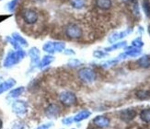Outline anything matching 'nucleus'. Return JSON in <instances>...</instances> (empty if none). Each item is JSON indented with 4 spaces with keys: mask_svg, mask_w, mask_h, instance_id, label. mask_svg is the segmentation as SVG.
<instances>
[{
    "mask_svg": "<svg viewBox=\"0 0 150 129\" xmlns=\"http://www.w3.org/2000/svg\"><path fill=\"white\" fill-rule=\"evenodd\" d=\"M21 17H22V19L25 21V23H27L29 25L35 24L39 19V14L37 13V11L31 9H25L21 13Z\"/></svg>",
    "mask_w": 150,
    "mask_h": 129,
    "instance_id": "f257e3e1",
    "label": "nucleus"
},
{
    "mask_svg": "<svg viewBox=\"0 0 150 129\" xmlns=\"http://www.w3.org/2000/svg\"><path fill=\"white\" fill-rule=\"evenodd\" d=\"M59 100L63 103L64 106L69 107V106H73L76 104L77 99L76 96L71 91H64L60 94L59 96Z\"/></svg>",
    "mask_w": 150,
    "mask_h": 129,
    "instance_id": "f03ea898",
    "label": "nucleus"
},
{
    "mask_svg": "<svg viewBox=\"0 0 150 129\" xmlns=\"http://www.w3.org/2000/svg\"><path fill=\"white\" fill-rule=\"evenodd\" d=\"M66 34L70 39H78L82 36V29L77 24L71 23L67 26Z\"/></svg>",
    "mask_w": 150,
    "mask_h": 129,
    "instance_id": "7ed1b4c3",
    "label": "nucleus"
},
{
    "mask_svg": "<svg viewBox=\"0 0 150 129\" xmlns=\"http://www.w3.org/2000/svg\"><path fill=\"white\" fill-rule=\"evenodd\" d=\"M12 110L18 115H23L27 113L28 106L24 101H16L12 104Z\"/></svg>",
    "mask_w": 150,
    "mask_h": 129,
    "instance_id": "20e7f679",
    "label": "nucleus"
},
{
    "mask_svg": "<svg viewBox=\"0 0 150 129\" xmlns=\"http://www.w3.org/2000/svg\"><path fill=\"white\" fill-rule=\"evenodd\" d=\"M78 76H79L80 79L85 82H92L96 77V75L93 71L88 68L81 69L78 73Z\"/></svg>",
    "mask_w": 150,
    "mask_h": 129,
    "instance_id": "39448f33",
    "label": "nucleus"
},
{
    "mask_svg": "<svg viewBox=\"0 0 150 129\" xmlns=\"http://www.w3.org/2000/svg\"><path fill=\"white\" fill-rule=\"evenodd\" d=\"M61 113V109L57 104H50L46 109H45V114L47 115V117L50 118H55Z\"/></svg>",
    "mask_w": 150,
    "mask_h": 129,
    "instance_id": "423d86ee",
    "label": "nucleus"
},
{
    "mask_svg": "<svg viewBox=\"0 0 150 129\" xmlns=\"http://www.w3.org/2000/svg\"><path fill=\"white\" fill-rule=\"evenodd\" d=\"M136 115V112L134 110H132V109H127V110H125V111H122L121 113V118L125 121V122H129L133 120Z\"/></svg>",
    "mask_w": 150,
    "mask_h": 129,
    "instance_id": "0eeeda50",
    "label": "nucleus"
},
{
    "mask_svg": "<svg viewBox=\"0 0 150 129\" xmlns=\"http://www.w3.org/2000/svg\"><path fill=\"white\" fill-rule=\"evenodd\" d=\"M94 125L99 127H106L110 124V120L105 116H97L93 120Z\"/></svg>",
    "mask_w": 150,
    "mask_h": 129,
    "instance_id": "6e6552de",
    "label": "nucleus"
},
{
    "mask_svg": "<svg viewBox=\"0 0 150 129\" xmlns=\"http://www.w3.org/2000/svg\"><path fill=\"white\" fill-rule=\"evenodd\" d=\"M19 55H18L17 54H10L8 58L6 59V62H5V66L6 67H9V66H12V64H16L17 62H18L19 60Z\"/></svg>",
    "mask_w": 150,
    "mask_h": 129,
    "instance_id": "1a4fd4ad",
    "label": "nucleus"
},
{
    "mask_svg": "<svg viewBox=\"0 0 150 129\" xmlns=\"http://www.w3.org/2000/svg\"><path fill=\"white\" fill-rule=\"evenodd\" d=\"M15 83H16L15 80H13V79H8V80L3 82L1 85H0V94L4 91H6V90L9 89L10 88H12L15 85Z\"/></svg>",
    "mask_w": 150,
    "mask_h": 129,
    "instance_id": "9d476101",
    "label": "nucleus"
},
{
    "mask_svg": "<svg viewBox=\"0 0 150 129\" xmlns=\"http://www.w3.org/2000/svg\"><path fill=\"white\" fill-rule=\"evenodd\" d=\"M89 115H90V113L88 111H82L80 113H78L75 116V117H74V121H76V122H80L82 120L87 119Z\"/></svg>",
    "mask_w": 150,
    "mask_h": 129,
    "instance_id": "9b49d317",
    "label": "nucleus"
},
{
    "mask_svg": "<svg viewBox=\"0 0 150 129\" xmlns=\"http://www.w3.org/2000/svg\"><path fill=\"white\" fill-rule=\"evenodd\" d=\"M97 5L102 9H107L110 6L112 3H110V0H97Z\"/></svg>",
    "mask_w": 150,
    "mask_h": 129,
    "instance_id": "f8f14e48",
    "label": "nucleus"
},
{
    "mask_svg": "<svg viewBox=\"0 0 150 129\" xmlns=\"http://www.w3.org/2000/svg\"><path fill=\"white\" fill-rule=\"evenodd\" d=\"M24 91V88L21 87V88H17L15 89H13L12 91H10L9 93V97H12V98H17V97L21 96Z\"/></svg>",
    "mask_w": 150,
    "mask_h": 129,
    "instance_id": "ddd939ff",
    "label": "nucleus"
},
{
    "mask_svg": "<svg viewBox=\"0 0 150 129\" xmlns=\"http://www.w3.org/2000/svg\"><path fill=\"white\" fill-rule=\"evenodd\" d=\"M136 97L140 100H147L150 98V92L146 90H140V91L136 92Z\"/></svg>",
    "mask_w": 150,
    "mask_h": 129,
    "instance_id": "4468645a",
    "label": "nucleus"
},
{
    "mask_svg": "<svg viewBox=\"0 0 150 129\" xmlns=\"http://www.w3.org/2000/svg\"><path fill=\"white\" fill-rule=\"evenodd\" d=\"M140 116L143 121L149 123L150 122V109H146V110H144V111H142Z\"/></svg>",
    "mask_w": 150,
    "mask_h": 129,
    "instance_id": "2eb2a0df",
    "label": "nucleus"
},
{
    "mask_svg": "<svg viewBox=\"0 0 150 129\" xmlns=\"http://www.w3.org/2000/svg\"><path fill=\"white\" fill-rule=\"evenodd\" d=\"M12 129H27V126H26L23 123H17V124L13 125Z\"/></svg>",
    "mask_w": 150,
    "mask_h": 129,
    "instance_id": "dca6fc26",
    "label": "nucleus"
},
{
    "mask_svg": "<svg viewBox=\"0 0 150 129\" xmlns=\"http://www.w3.org/2000/svg\"><path fill=\"white\" fill-rule=\"evenodd\" d=\"M72 122H73V119L69 117V118H66V119H64L63 120V123L64 125H70V124H72Z\"/></svg>",
    "mask_w": 150,
    "mask_h": 129,
    "instance_id": "f3484780",
    "label": "nucleus"
},
{
    "mask_svg": "<svg viewBox=\"0 0 150 129\" xmlns=\"http://www.w3.org/2000/svg\"><path fill=\"white\" fill-rule=\"evenodd\" d=\"M37 129H48V125H42V126H40V127H38Z\"/></svg>",
    "mask_w": 150,
    "mask_h": 129,
    "instance_id": "a211bd4d",
    "label": "nucleus"
},
{
    "mask_svg": "<svg viewBox=\"0 0 150 129\" xmlns=\"http://www.w3.org/2000/svg\"><path fill=\"white\" fill-rule=\"evenodd\" d=\"M2 126H3V122H2V120L0 119V129L2 128Z\"/></svg>",
    "mask_w": 150,
    "mask_h": 129,
    "instance_id": "6ab92c4d",
    "label": "nucleus"
}]
</instances>
